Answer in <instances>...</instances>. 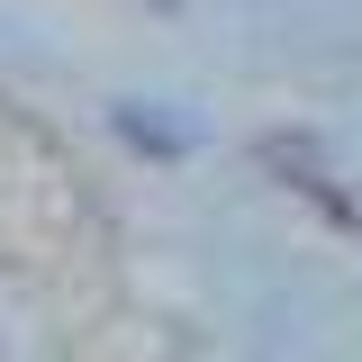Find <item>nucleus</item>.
<instances>
[{
  "instance_id": "1",
  "label": "nucleus",
  "mask_w": 362,
  "mask_h": 362,
  "mask_svg": "<svg viewBox=\"0 0 362 362\" xmlns=\"http://www.w3.org/2000/svg\"><path fill=\"white\" fill-rule=\"evenodd\" d=\"M272 163H290V181H299V190H308L317 209H326V218H335V226H354V235H362V199H344V190H335V181H317L308 163H299V154H281V145H272Z\"/></svg>"
}]
</instances>
